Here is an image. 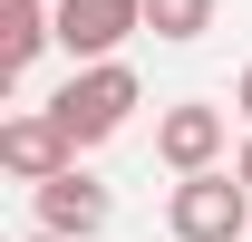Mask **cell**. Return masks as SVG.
I'll use <instances>...</instances> for the list:
<instances>
[{
    "label": "cell",
    "instance_id": "obj_1",
    "mask_svg": "<svg viewBox=\"0 0 252 242\" xmlns=\"http://www.w3.org/2000/svg\"><path fill=\"white\" fill-rule=\"evenodd\" d=\"M49 107H59V126L78 136V155H88V146H107V136L146 107V88H136V68H126V59H78V68H68V88L49 97Z\"/></svg>",
    "mask_w": 252,
    "mask_h": 242
},
{
    "label": "cell",
    "instance_id": "obj_2",
    "mask_svg": "<svg viewBox=\"0 0 252 242\" xmlns=\"http://www.w3.org/2000/svg\"><path fill=\"white\" fill-rule=\"evenodd\" d=\"M165 233H175V242H243V233H252V184L233 175V165L175 175V194H165Z\"/></svg>",
    "mask_w": 252,
    "mask_h": 242
},
{
    "label": "cell",
    "instance_id": "obj_3",
    "mask_svg": "<svg viewBox=\"0 0 252 242\" xmlns=\"http://www.w3.org/2000/svg\"><path fill=\"white\" fill-rule=\"evenodd\" d=\"M223 146H233V117H223L214 97H175V107H156V165L204 175V165H223Z\"/></svg>",
    "mask_w": 252,
    "mask_h": 242
},
{
    "label": "cell",
    "instance_id": "obj_4",
    "mask_svg": "<svg viewBox=\"0 0 252 242\" xmlns=\"http://www.w3.org/2000/svg\"><path fill=\"white\" fill-rule=\"evenodd\" d=\"M59 165H78V136L59 126V107H20V117H0V175H10V184H49Z\"/></svg>",
    "mask_w": 252,
    "mask_h": 242
},
{
    "label": "cell",
    "instance_id": "obj_5",
    "mask_svg": "<svg viewBox=\"0 0 252 242\" xmlns=\"http://www.w3.org/2000/svg\"><path fill=\"white\" fill-rule=\"evenodd\" d=\"M30 223H49V233H78V242H97L107 223H117V194L88 175V165H59L49 184H30Z\"/></svg>",
    "mask_w": 252,
    "mask_h": 242
},
{
    "label": "cell",
    "instance_id": "obj_6",
    "mask_svg": "<svg viewBox=\"0 0 252 242\" xmlns=\"http://www.w3.org/2000/svg\"><path fill=\"white\" fill-rule=\"evenodd\" d=\"M136 30H146V0H59V49H68V68H78V59H117Z\"/></svg>",
    "mask_w": 252,
    "mask_h": 242
},
{
    "label": "cell",
    "instance_id": "obj_7",
    "mask_svg": "<svg viewBox=\"0 0 252 242\" xmlns=\"http://www.w3.org/2000/svg\"><path fill=\"white\" fill-rule=\"evenodd\" d=\"M59 49V0H0V78H30Z\"/></svg>",
    "mask_w": 252,
    "mask_h": 242
},
{
    "label": "cell",
    "instance_id": "obj_8",
    "mask_svg": "<svg viewBox=\"0 0 252 242\" xmlns=\"http://www.w3.org/2000/svg\"><path fill=\"white\" fill-rule=\"evenodd\" d=\"M146 30H156L165 49H194V39L214 30V0H146Z\"/></svg>",
    "mask_w": 252,
    "mask_h": 242
},
{
    "label": "cell",
    "instance_id": "obj_9",
    "mask_svg": "<svg viewBox=\"0 0 252 242\" xmlns=\"http://www.w3.org/2000/svg\"><path fill=\"white\" fill-rule=\"evenodd\" d=\"M233 117L252 126V68H243V78H233Z\"/></svg>",
    "mask_w": 252,
    "mask_h": 242
},
{
    "label": "cell",
    "instance_id": "obj_10",
    "mask_svg": "<svg viewBox=\"0 0 252 242\" xmlns=\"http://www.w3.org/2000/svg\"><path fill=\"white\" fill-rule=\"evenodd\" d=\"M233 175H243V184H252V136H243V155H233Z\"/></svg>",
    "mask_w": 252,
    "mask_h": 242
},
{
    "label": "cell",
    "instance_id": "obj_11",
    "mask_svg": "<svg viewBox=\"0 0 252 242\" xmlns=\"http://www.w3.org/2000/svg\"><path fill=\"white\" fill-rule=\"evenodd\" d=\"M30 242H78V233H49V223H30Z\"/></svg>",
    "mask_w": 252,
    "mask_h": 242
}]
</instances>
